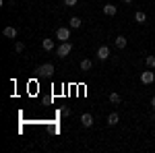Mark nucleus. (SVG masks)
Masks as SVG:
<instances>
[{"instance_id": "f8f14e48", "label": "nucleus", "mask_w": 155, "mask_h": 153, "mask_svg": "<svg viewBox=\"0 0 155 153\" xmlns=\"http://www.w3.org/2000/svg\"><path fill=\"white\" fill-rule=\"evenodd\" d=\"M41 48H44L46 52L54 50V39H44V42H41Z\"/></svg>"}, {"instance_id": "4468645a", "label": "nucleus", "mask_w": 155, "mask_h": 153, "mask_svg": "<svg viewBox=\"0 0 155 153\" xmlns=\"http://www.w3.org/2000/svg\"><path fill=\"white\" fill-rule=\"evenodd\" d=\"M81 71H91V60L89 58L81 60Z\"/></svg>"}, {"instance_id": "f03ea898", "label": "nucleus", "mask_w": 155, "mask_h": 153, "mask_svg": "<svg viewBox=\"0 0 155 153\" xmlns=\"http://www.w3.org/2000/svg\"><path fill=\"white\" fill-rule=\"evenodd\" d=\"M56 39H60V42L71 39V29H68V27H58V29H56Z\"/></svg>"}, {"instance_id": "0eeeda50", "label": "nucleus", "mask_w": 155, "mask_h": 153, "mask_svg": "<svg viewBox=\"0 0 155 153\" xmlns=\"http://www.w3.org/2000/svg\"><path fill=\"white\" fill-rule=\"evenodd\" d=\"M81 124H83L85 128H89V126L93 124V116H91V114H83V116H81Z\"/></svg>"}, {"instance_id": "ddd939ff", "label": "nucleus", "mask_w": 155, "mask_h": 153, "mask_svg": "<svg viewBox=\"0 0 155 153\" xmlns=\"http://www.w3.org/2000/svg\"><path fill=\"white\" fill-rule=\"evenodd\" d=\"M116 48H120V50H122V48H126V37H124V35L116 37Z\"/></svg>"}, {"instance_id": "a211bd4d", "label": "nucleus", "mask_w": 155, "mask_h": 153, "mask_svg": "<svg viewBox=\"0 0 155 153\" xmlns=\"http://www.w3.org/2000/svg\"><path fill=\"white\" fill-rule=\"evenodd\" d=\"M77 2H79V0H64V4H66V6H74Z\"/></svg>"}, {"instance_id": "39448f33", "label": "nucleus", "mask_w": 155, "mask_h": 153, "mask_svg": "<svg viewBox=\"0 0 155 153\" xmlns=\"http://www.w3.org/2000/svg\"><path fill=\"white\" fill-rule=\"evenodd\" d=\"M2 33H4V37H8V39H15L19 31H17V27H12V25H8V27H4V31H2Z\"/></svg>"}, {"instance_id": "9d476101", "label": "nucleus", "mask_w": 155, "mask_h": 153, "mask_svg": "<svg viewBox=\"0 0 155 153\" xmlns=\"http://www.w3.org/2000/svg\"><path fill=\"white\" fill-rule=\"evenodd\" d=\"M134 21H137V23H145V21H147V15H145L143 11H137L134 12Z\"/></svg>"}, {"instance_id": "7ed1b4c3", "label": "nucleus", "mask_w": 155, "mask_h": 153, "mask_svg": "<svg viewBox=\"0 0 155 153\" xmlns=\"http://www.w3.org/2000/svg\"><path fill=\"white\" fill-rule=\"evenodd\" d=\"M37 72H39V75H46V77H52V75H54V64H52V62H46V64H41V66L37 68Z\"/></svg>"}, {"instance_id": "dca6fc26", "label": "nucleus", "mask_w": 155, "mask_h": 153, "mask_svg": "<svg viewBox=\"0 0 155 153\" xmlns=\"http://www.w3.org/2000/svg\"><path fill=\"white\" fill-rule=\"evenodd\" d=\"M110 101H112V104H120V101H122V97H120L118 93H110Z\"/></svg>"}, {"instance_id": "1a4fd4ad", "label": "nucleus", "mask_w": 155, "mask_h": 153, "mask_svg": "<svg viewBox=\"0 0 155 153\" xmlns=\"http://www.w3.org/2000/svg\"><path fill=\"white\" fill-rule=\"evenodd\" d=\"M118 120H120V116L116 114V112H112V114L107 116V124H110V126H116V124H118Z\"/></svg>"}, {"instance_id": "6ab92c4d", "label": "nucleus", "mask_w": 155, "mask_h": 153, "mask_svg": "<svg viewBox=\"0 0 155 153\" xmlns=\"http://www.w3.org/2000/svg\"><path fill=\"white\" fill-rule=\"evenodd\" d=\"M68 114H71V108L64 106V108H62V116H68Z\"/></svg>"}, {"instance_id": "f3484780", "label": "nucleus", "mask_w": 155, "mask_h": 153, "mask_svg": "<svg viewBox=\"0 0 155 153\" xmlns=\"http://www.w3.org/2000/svg\"><path fill=\"white\" fill-rule=\"evenodd\" d=\"M15 50H17V52H23V50H25V46L21 44V42H17V46H15Z\"/></svg>"}, {"instance_id": "412c9836", "label": "nucleus", "mask_w": 155, "mask_h": 153, "mask_svg": "<svg viewBox=\"0 0 155 153\" xmlns=\"http://www.w3.org/2000/svg\"><path fill=\"white\" fill-rule=\"evenodd\" d=\"M124 2H132V0H124Z\"/></svg>"}, {"instance_id": "6e6552de", "label": "nucleus", "mask_w": 155, "mask_h": 153, "mask_svg": "<svg viewBox=\"0 0 155 153\" xmlns=\"http://www.w3.org/2000/svg\"><path fill=\"white\" fill-rule=\"evenodd\" d=\"M116 11H118V8H116L114 4H106V6H104V15H107V17H114Z\"/></svg>"}, {"instance_id": "aec40b11", "label": "nucleus", "mask_w": 155, "mask_h": 153, "mask_svg": "<svg viewBox=\"0 0 155 153\" xmlns=\"http://www.w3.org/2000/svg\"><path fill=\"white\" fill-rule=\"evenodd\" d=\"M151 108H155V97H151Z\"/></svg>"}, {"instance_id": "20e7f679", "label": "nucleus", "mask_w": 155, "mask_h": 153, "mask_svg": "<svg viewBox=\"0 0 155 153\" xmlns=\"http://www.w3.org/2000/svg\"><path fill=\"white\" fill-rule=\"evenodd\" d=\"M155 81V75L151 71H145L141 72V83H145V85H151V83Z\"/></svg>"}, {"instance_id": "2eb2a0df", "label": "nucleus", "mask_w": 155, "mask_h": 153, "mask_svg": "<svg viewBox=\"0 0 155 153\" xmlns=\"http://www.w3.org/2000/svg\"><path fill=\"white\" fill-rule=\"evenodd\" d=\"M145 64L149 68H155V56H145Z\"/></svg>"}, {"instance_id": "9b49d317", "label": "nucleus", "mask_w": 155, "mask_h": 153, "mask_svg": "<svg viewBox=\"0 0 155 153\" xmlns=\"http://www.w3.org/2000/svg\"><path fill=\"white\" fill-rule=\"evenodd\" d=\"M68 25H71L72 29H79V27H81V25H83V21H81V19H79V17H72L71 21H68Z\"/></svg>"}, {"instance_id": "f257e3e1", "label": "nucleus", "mask_w": 155, "mask_h": 153, "mask_svg": "<svg viewBox=\"0 0 155 153\" xmlns=\"http://www.w3.org/2000/svg\"><path fill=\"white\" fill-rule=\"evenodd\" d=\"M71 50H72V46L68 44V42H60V46L56 48V54H58L60 58H64V56L71 54Z\"/></svg>"}, {"instance_id": "423d86ee", "label": "nucleus", "mask_w": 155, "mask_h": 153, "mask_svg": "<svg viewBox=\"0 0 155 153\" xmlns=\"http://www.w3.org/2000/svg\"><path fill=\"white\" fill-rule=\"evenodd\" d=\"M97 58H99V60H107V58H110V48L101 46L99 50H97Z\"/></svg>"}]
</instances>
